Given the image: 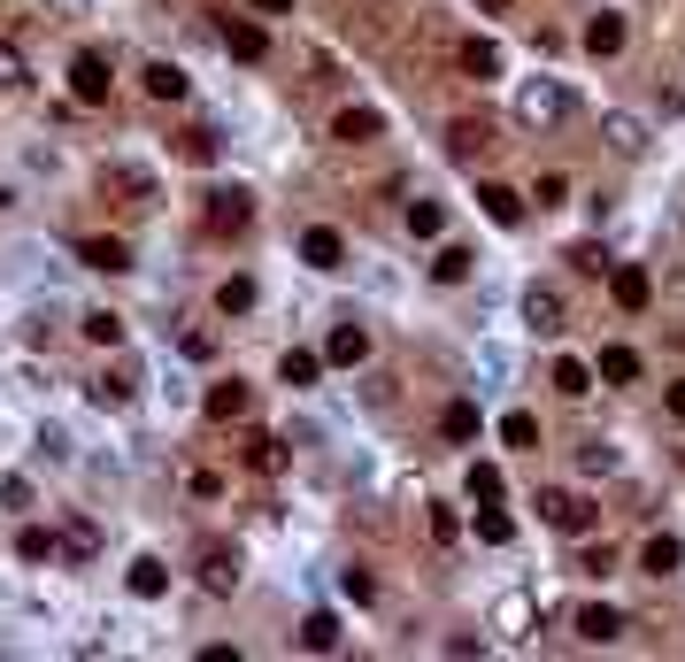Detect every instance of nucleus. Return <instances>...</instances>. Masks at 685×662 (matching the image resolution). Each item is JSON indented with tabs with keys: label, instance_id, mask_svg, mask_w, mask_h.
<instances>
[{
	"label": "nucleus",
	"instance_id": "obj_1",
	"mask_svg": "<svg viewBox=\"0 0 685 662\" xmlns=\"http://www.w3.org/2000/svg\"><path fill=\"white\" fill-rule=\"evenodd\" d=\"M593 517H601V509H593L585 493H562V485H547V493H540V524H547V532H562V539H585V532H593Z\"/></svg>",
	"mask_w": 685,
	"mask_h": 662
},
{
	"label": "nucleus",
	"instance_id": "obj_2",
	"mask_svg": "<svg viewBox=\"0 0 685 662\" xmlns=\"http://www.w3.org/2000/svg\"><path fill=\"white\" fill-rule=\"evenodd\" d=\"M69 93H77L85 109H101V101L116 93V69H109L101 47H77V54H69Z\"/></svg>",
	"mask_w": 685,
	"mask_h": 662
},
{
	"label": "nucleus",
	"instance_id": "obj_3",
	"mask_svg": "<svg viewBox=\"0 0 685 662\" xmlns=\"http://www.w3.org/2000/svg\"><path fill=\"white\" fill-rule=\"evenodd\" d=\"M193 577H201L208 594H239V547H231V539H201Z\"/></svg>",
	"mask_w": 685,
	"mask_h": 662
},
{
	"label": "nucleus",
	"instance_id": "obj_4",
	"mask_svg": "<svg viewBox=\"0 0 685 662\" xmlns=\"http://www.w3.org/2000/svg\"><path fill=\"white\" fill-rule=\"evenodd\" d=\"M201 224H208L216 239H239V231L254 224V201H246L239 186H216V193H208V208H201Z\"/></svg>",
	"mask_w": 685,
	"mask_h": 662
},
{
	"label": "nucleus",
	"instance_id": "obj_5",
	"mask_svg": "<svg viewBox=\"0 0 685 662\" xmlns=\"http://www.w3.org/2000/svg\"><path fill=\"white\" fill-rule=\"evenodd\" d=\"M301 263L308 270H339V263H347V239H339L331 224H308L301 231Z\"/></svg>",
	"mask_w": 685,
	"mask_h": 662
},
{
	"label": "nucleus",
	"instance_id": "obj_6",
	"mask_svg": "<svg viewBox=\"0 0 685 662\" xmlns=\"http://www.w3.org/2000/svg\"><path fill=\"white\" fill-rule=\"evenodd\" d=\"M517 109H524V124H562V116H570V93H562V86H547V77H532Z\"/></svg>",
	"mask_w": 685,
	"mask_h": 662
},
{
	"label": "nucleus",
	"instance_id": "obj_7",
	"mask_svg": "<svg viewBox=\"0 0 685 662\" xmlns=\"http://www.w3.org/2000/svg\"><path fill=\"white\" fill-rule=\"evenodd\" d=\"M331 139L339 147H370V139H385V116L378 109H339L331 116Z\"/></svg>",
	"mask_w": 685,
	"mask_h": 662
},
{
	"label": "nucleus",
	"instance_id": "obj_8",
	"mask_svg": "<svg viewBox=\"0 0 685 662\" xmlns=\"http://www.w3.org/2000/svg\"><path fill=\"white\" fill-rule=\"evenodd\" d=\"M324 362H339V370H363V362H370V331H363V323H339L331 340H324Z\"/></svg>",
	"mask_w": 685,
	"mask_h": 662
},
{
	"label": "nucleus",
	"instance_id": "obj_9",
	"mask_svg": "<svg viewBox=\"0 0 685 662\" xmlns=\"http://www.w3.org/2000/svg\"><path fill=\"white\" fill-rule=\"evenodd\" d=\"M485 147H493V124H485V116H455V124H447V154H455V162H478Z\"/></svg>",
	"mask_w": 685,
	"mask_h": 662
},
{
	"label": "nucleus",
	"instance_id": "obj_10",
	"mask_svg": "<svg viewBox=\"0 0 685 662\" xmlns=\"http://www.w3.org/2000/svg\"><path fill=\"white\" fill-rule=\"evenodd\" d=\"M201 408H208V424H239L246 408H254V393H246L239 378H224V385H208V400H201Z\"/></svg>",
	"mask_w": 685,
	"mask_h": 662
},
{
	"label": "nucleus",
	"instance_id": "obj_11",
	"mask_svg": "<svg viewBox=\"0 0 685 662\" xmlns=\"http://www.w3.org/2000/svg\"><path fill=\"white\" fill-rule=\"evenodd\" d=\"M639 570H647V577H670V570H685V539H677V532H655V539L639 547Z\"/></svg>",
	"mask_w": 685,
	"mask_h": 662
},
{
	"label": "nucleus",
	"instance_id": "obj_12",
	"mask_svg": "<svg viewBox=\"0 0 685 662\" xmlns=\"http://www.w3.org/2000/svg\"><path fill=\"white\" fill-rule=\"evenodd\" d=\"M77 263L116 278V270H131V246H124V239H77Z\"/></svg>",
	"mask_w": 685,
	"mask_h": 662
},
{
	"label": "nucleus",
	"instance_id": "obj_13",
	"mask_svg": "<svg viewBox=\"0 0 685 662\" xmlns=\"http://www.w3.org/2000/svg\"><path fill=\"white\" fill-rule=\"evenodd\" d=\"M139 86H147V101H186V69L178 62H147Z\"/></svg>",
	"mask_w": 685,
	"mask_h": 662
},
{
	"label": "nucleus",
	"instance_id": "obj_14",
	"mask_svg": "<svg viewBox=\"0 0 685 662\" xmlns=\"http://www.w3.org/2000/svg\"><path fill=\"white\" fill-rule=\"evenodd\" d=\"M524 316H532V331H562V301H555V285H524Z\"/></svg>",
	"mask_w": 685,
	"mask_h": 662
},
{
	"label": "nucleus",
	"instance_id": "obj_15",
	"mask_svg": "<svg viewBox=\"0 0 685 662\" xmlns=\"http://www.w3.org/2000/svg\"><path fill=\"white\" fill-rule=\"evenodd\" d=\"M578 639H593V647H609V639H624V616H617V609H601V601H593V609H578Z\"/></svg>",
	"mask_w": 685,
	"mask_h": 662
},
{
	"label": "nucleus",
	"instance_id": "obj_16",
	"mask_svg": "<svg viewBox=\"0 0 685 662\" xmlns=\"http://www.w3.org/2000/svg\"><path fill=\"white\" fill-rule=\"evenodd\" d=\"M624 39H632V31H624V16H617V9L585 24V54H624Z\"/></svg>",
	"mask_w": 685,
	"mask_h": 662
},
{
	"label": "nucleus",
	"instance_id": "obj_17",
	"mask_svg": "<svg viewBox=\"0 0 685 662\" xmlns=\"http://www.w3.org/2000/svg\"><path fill=\"white\" fill-rule=\"evenodd\" d=\"M224 47H231L239 62H263V54H270V39H263V24H246V16H231V24H224Z\"/></svg>",
	"mask_w": 685,
	"mask_h": 662
},
{
	"label": "nucleus",
	"instance_id": "obj_18",
	"mask_svg": "<svg viewBox=\"0 0 685 662\" xmlns=\"http://www.w3.org/2000/svg\"><path fill=\"white\" fill-rule=\"evenodd\" d=\"M131 594H139V601H162V594H169V562H162V555H139V562H131Z\"/></svg>",
	"mask_w": 685,
	"mask_h": 662
},
{
	"label": "nucleus",
	"instance_id": "obj_19",
	"mask_svg": "<svg viewBox=\"0 0 685 662\" xmlns=\"http://www.w3.org/2000/svg\"><path fill=\"white\" fill-rule=\"evenodd\" d=\"M455 62H462V77H500V47L493 39H462Z\"/></svg>",
	"mask_w": 685,
	"mask_h": 662
},
{
	"label": "nucleus",
	"instance_id": "obj_20",
	"mask_svg": "<svg viewBox=\"0 0 685 662\" xmlns=\"http://www.w3.org/2000/svg\"><path fill=\"white\" fill-rule=\"evenodd\" d=\"M478 208L493 224H524V193H508V186H478Z\"/></svg>",
	"mask_w": 685,
	"mask_h": 662
},
{
	"label": "nucleus",
	"instance_id": "obj_21",
	"mask_svg": "<svg viewBox=\"0 0 685 662\" xmlns=\"http://www.w3.org/2000/svg\"><path fill=\"white\" fill-rule=\"evenodd\" d=\"M131 393H139V370H101V378H93V400H101V408H124Z\"/></svg>",
	"mask_w": 685,
	"mask_h": 662
},
{
	"label": "nucleus",
	"instance_id": "obj_22",
	"mask_svg": "<svg viewBox=\"0 0 685 662\" xmlns=\"http://www.w3.org/2000/svg\"><path fill=\"white\" fill-rule=\"evenodd\" d=\"M16 555H24V562H54V555H62V532H47V524H24V532H16Z\"/></svg>",
	"mask_w": 685,
	"mask_h": 662
},
{
	"label": "nucleus",
	"instance_id": "obj_23",
	"mask_svg": "<svg viewBox=\"0 0 685 662\" xmlns=\"http://www.w3.org/2000/svg\"><path fill=\"white\" fill-rule=\"evenodd\" d=\"M301 647H308V654H331V647H339V616H331V609L301 616Z\"/></svg>",
	"mask_w": 685,
	"mask_h": 662
},
{
	"label": "nucleus",
	"instance_id": "obj_24",
	"mask_svg": "<svg viewBox=\"0 0 685 662\" xmlns=\"http://www.w3.org/2000/svg\"><path fill=\"white\" fill-rule=\"evenodd\" d=\"M62 555H69V562H93V555H101V532L85 524V517H69V524H62Z\"/></svg>",
	"mask_w": 685,
	"mask_h": 662
},
{
	"label": "nucleus",
	"instance_id": "obj_25",
	"mask_svg": "<svg viewBox=\"0 0 685 662\" xmlns=\"http://www.w3.org/2000/svg\"><path fill=\"white\" fill-rule=\"evenodd\" d=\"M593 370H601V378H609V385H632V378H639V355H632V347H617V340H609V347H601V362H593Z\"/></svg>",
	"mask_w": 685,
	"mask_h": 662
},
{
	"label": "nucleus",
	"instance_id": "obj_26",
	"mask_svg": "<svg viewBox=\"0 0 685 662\" xmlns=\"http://www.w3.org/2000/svg\"><path fill=\"white\" fill-rule=\"evenodd\" d=\"M593 378H601V370H585V362H570V355L555 362V393H562V400H585V393H593Z\"/></svg>",
	"mask_w": 685,
	"mask_h": 662
},
{
	"label": "nucleus",
	"instance_id": "obj_27",
	"mask_svg": "<svg viewBox=\"0 0 685 662\" xmlns=\"http://www.w3.org/2000/svg\"><path fill=\"white\" fill-rule=\"evenodd\" d=\"M278 378H286V385H316V378H324V355H308V347H286Z\"/></svg>",
	"mask_w": 685,
	"mask_h": 662
},
{
	"label": "nucleus",
	"instance_id": "obj_28",
	"mask_svg": "<svg viewBox=\"0 0 685 662\" xmlns=\"http://www.w3.org/2000/svg\"><path fill=\"white\" fill-rule=\"evenodd\" d=\"M16 86H31V62L16 39H0V93H16Z\"/></svg>",
	"mask_w": 685,
	"mask_h": 662
},
{
	"label": "nucleus",
	"instance_id": "obj_29",
	"mask_svg": "<svg viewBox=\"0 0 685 662\" xmlns=\"http://www.w3.org/2000/svg\"><path fill=\"white\" fill-rule=\"evenodd\" d=\"M470 263H478L470 246H440V255H432V278H440V285H462V278H470Z\"/></svg>",
	"mask_w": 685,
	"mask_h": 662
},
{
	"label": "nucleus",
	"instance_id": "obj_30",
	"mask_svg": "<svg viewBox=\"0 0 685 662\" xmlns=\"http://www.w3.org/2000/svg\"><path fill=\"white\" fill-rule=\"evenodd\" d=\"M609 285H617V308H632V316H639V308H647V293H655V285H647V270H617Z\"/></svg>",
	"mask_w": 685,
	"mask_h": 662
},
{
	"label": "nucleus",
	"instance_id": "obj_31",
	"mask_svg": "<svg viewBox=\"0 0 685 662\" xmlns=\"http://www.w3.org/2000/svg\"><path fill=\"white\" fill-rule=\"evenodd\" d=\"M408 231H416V239H440V231H447V208H440V201H408Z\"/></svg>",
	"mask_w": 685,
	"mask_h": 662
},
{
	"label": "nucleus",
	"instance_id": "obj_32",
	"mask_svg": "<svg viewBox=\"0 0 685 662\" xmlns=\"http://www.w3.org/2000/svg\"><path fill=\"white\" fill-rule=\"evenodd\" d=\"M246 462H254V470H286V440H270V432H246Z\"/></svg>",
	"mask_w": 685,
	"mask_h": 662
},
{
	"label": "nucleus",
	"instance_id": "obj_33",
	"mask_svg": "<svg viewBox=\"0 0 685 662\" xmlns=\"http://www.w3.org/2000/svg\"><path fill=\"white\" fill-rule=\"evenodd\" d=\"M478 539H485V547H508V539H517V524L500 517V501H485V509H478Z\"/></svg>",
	"mask_w": 685,
	"mask_h": 662
},
{
	"label": "nucleus",
	"instance_id": "obj_34",
	"mask_svg": "<svg viewBox=\"0 0 685 662\" xmlns=\"http://www.w3.org/2000/svg\"><path fill=\"white\" fill-rule=\"evenodd\" d=\"M85 340H93V347H116V340H124V316H116V308H93V316H85Z\"/></svg>",
	"mask_w": 685,
	"mask_h": 662
},
{
	"label": "nucleus",
	"instance_id": "obj_35",
	"mask_svg": "<svg viewBox=\"0 0 685 662\" xmlns=\"http://www.w3.org/2000/svg\"><path fill=\"white\" fill-rule=\"evenodd\" d=\"M178 154H186V162H216L224 147H216V131H208V124H193V131H178Z\"/></svg>",
	"mask_w": 685,
	"mask_h": 662
},
{
	"label": "nucleus",
	"instance_id": "obj_36",
	"mask_svg": "<svg viewBox=\"0 0 685 662\" xmlns=\"http://www.w3.org/2000/svg\"><path fill=\"white\" fill-rule=\"evenodd\" d=\"M216 308H224V316H246V308H254V278H224V285H216Z\"/></svg>",
	"mask_w": 685,
	"mask_h": 662
},
{
	"label": "nucleus",
	"instance_id": "obj_37",
	"mask_svg": "<svg viewBox=\"0 0 685 662\" xmlns=\"http://www.w3.org/2000/svg\"><path fill=\"white\" fill-rule=\"evenodd\" d=\"M500 440L508 447H540V417H524V408H517V417H500Z\"/></svg>",
	"mask_w": 685,
	"mask_h": 662
},
{
	"label": "nucleus",
	"instance_id": "obj_38",
	"mask_svg": "<svg viewBox=\"0 0 685 662\" xmlns=\"http://www.w3.org/2000/svg\"><path fill=\"white\" fill-rule=\"evenodd\" d=\"M440 432H447V440H478V408H470V400H455L447 417H440Z\"/></svg>",
	"mask_w": 685,
	"mask_h": 662
},
{
	"label": "nucleus",
	"instance_id": "obj_39",
	"mask_svg": "<svg viewBox=\"0 0 685 662\" xmlns=\"http://www.w3.org/2000/svg\"><path fill=\"white\" fill-rule=\"evenodd\" d=\"M178 355L186 362H216V331H178Z\"/></svg>",
	"mask_w": 685,
	"mask_h": 662
},
{
	"label": "nucleus",
	"instance_id": "obj_40",
	"mask_svg": "<svg viewBox=\"0 0 685 662\" xmlns=\"http://www.w3.org/2000/svg\"><path fill=\"white\" fill-rule=\"evenodd\" d=\"M578 470H585V478H609V470H617V455H609L601 440H585V447H578Z\"/></svg>",
	"mask_w": 685,
	"mask_h": 662
},
{
	"label": "nucleus",
	"instance_id": "obj_41",
	"mask_svg": "<svg viewBox=\"0 0 685 662\" xmlns=\"http://www.w3.org/2000/svg\"><path fill=\"white\" fill-rule=\"evenodd\" d=\"M470 501H500V470L493 462H470Z\"/></svg>",
	"mask_w": 685,
	"mask_h": 662
},
{
	"label": "nucleus",
	"instance_id": "obj_42",
	"mask_svg": "<svg viewBox=\"0 0 685 662\" xmlns=\"http://www.w3.org/2000/svg\"><path fill=\"white\" fill-rule=\"evenodd\" d=\"M339 594H347V601H378V577L370 570H347V577H339Z\"/></svg>",
	"mask_w": 685,
	"mask_h": 662
},
{
	"label": "nucleus",
	"instance_id": "obj_43",
	"mask_svg": "<svg viewBox=\"0 0 685 662\" xmlns=\"http://www.w3.org/2000/svg\"><path fill=\"white\" fill-rule=\"evenodd\" d=\"M609 147H624V154H639L647 139H639V124H632V116H609Z\"/></svg>",
	"mask_w": 685,
	"mask_h": 662
},
{
	"label": "nucleus",
	"instance_id": "obj_44",
	"mask_svg": "<svg viewBox=\"0 0 685 662\" xmlns=\"http://www.w3.org/2000/svg\"><path fill=\"white\" fill-rule=\"evenodd\" d=\"M532 201H540V208H562V201H570V178H562V170H547V178H540V193H532Z\"/></svg>",
	"mask_w": 685,
	"mask_h": 662
},
{
	"label": "nucleus",
	"instance_id": "obj_45",
	"mask_svg": "<svg viewBox=\"0 0 685 662\" xmlns=\"http://www.w3.org/2000/svg\"><path fill=\"white\" fill-rule=\"evenodd\" d=\"M524 624H532V601L508 594V601H500V632H524Z\"/></svg>",
	"mask_w": 685,
	"mask_h": 662
},
{
	"label": "nucleus",
	"instance_id": "obj_46",
	"mask_svg": "<svg viewBox=\"0 0 685 662\" xmlns=\"http://www.w3.org/2000/svg\"><path fill=\"white\" fill-rule=\"evenodd\" d=\"M570 263H578L585 278H601V270H609V255H601V246H593V239H585V246H570Z\"/></svg>",
	"mask_w": 685,
	"mask_h": 662
},
{
	"label": "nucleus",
	"instance_id": "obj_47",
	"mask_svg": "<svg viewBox=\"0 0 685 662\" xmlns=\"http://www.w3.org/2000/svg\"><path fill=\"white\" fill-rule=\"evenodd\" d=\"M0 509H31V478H0Z\"/></svg>",
	"mask_w": 685,
	"mask_h": 662
},
{
	"label": "nucleus",
	"instance_id": "obj_48",
	"mask_svg": "<svg viewBox=\"0 0 685 662\" xmlns=\"http://www.w3.org/2000/svg\"><path fill=\"white\" fill-rule=\"evenodd\" d=\"M254 16H293V0H246Z\"/></svg>",
	"mask_w": 685,
	"mask_h": 662
},
{
	"label": "nucleus",
	"instance_id": "obj_49",
	"mask_svg": "<svg viewBox=\"0 0 685 662\" xmlns=\"http://www.w3.org/2000/svg\"><path fill=\"white\" fill-rule=\"evenodd\" d=\"M670 417H677V424H685V385H670Z\"/></svg>",
	"mask_w": 685,
	"mask_h": 662
},
{
	"label": "nucleus",
	"instance_id": "obj_50",
	"mask_svg": "<svg viewBox=\"0 0 685 662\" xmlns=\"http://www.w3.org/2000/svg\"><path fill=\"white\" fill-rule=\"evenodd\" d=\"M47 9H54V16H77V9H85V0H47Z\"/></svg>",
	"mask_w": 685,
	"mask_h": 662
},
{
	"label": "nucleus",
	"instance_id": "obj_51",
	"mask_svg": "<svg viewBox=\"0 0 685 662\" xmlns=\"http://www.w3.org/2000/svg\"><path fill=\"white\" fill-rule=\"evenodd\" d=\"M478 9H485V16H500V9H517V0H478Z\"/></svg>",
	"mask_w": 685,
	"mask_h": 662
},
{
	"label": "nucleus",
	"instance_id": "obj_52",
	"mask_svg": "<svg viewBox=\"0 0 685 662\" xmlns=\"http://www.w3.org/2000/svg\"><path fill=\"white\" fill-rule=\"evenodd\" d=\"M677 462H685V455H677Z\"/></svg>",
	"mask_w": 685,
	"mask_h": 662
}]
</instances>
